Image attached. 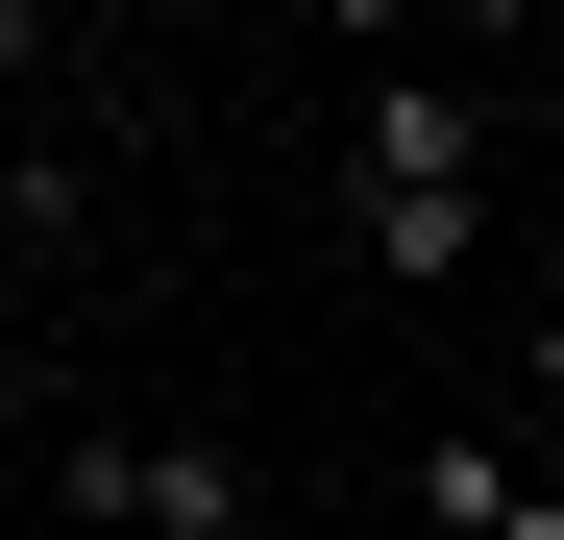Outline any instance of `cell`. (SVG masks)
<instances>
[{
  "label": "cell",
  "mask_w": 564,
  "mask_h": 540,
  "mask_svg": "<svg viewBox=\"0 0 564 540\" xmlns=\"http://www.w3.org/2000/svg\"><path fill=\"white\" fill-rule=\"evenodd\" d=\"M0 540H25V516H0Z\"/></svg>",
  "instance_id": "8"
},
{
  "label": "cell",
  "mask_w": 564,
  "mask_h": 540,
  "mask_svg": "<svg viewBox=\"0 0 564 540\" xmlns=\"http://www.w3.org/2000/svg\"><path fill=\"white\" fill-rule=\"evenodd\" d=\"M393 516H417V540H564V492H540L516 418H442L417 467H393Z\"/></svg>",
  "instance_id": "3"
},
{
  "label": "cell",
  "mask_w": 564,
  "mask_h": 540,
  "mask_svg": "<svg viewBox=\"0 0 564 540\" xmlns=\"http://www.w3.org/2000/svg\"><path fill=\"white\" fill-rule=\"evenodd\" d=\"M540 148H564V123H540Z\"/></svg>",
  "instance_id": "9"
},
{
  "label": "cell",
  "mask_w": 564,
  "mask_h": 540,
  "mask_svg": "<svg viewBox=\"0 0 564 540\" xmlns=\"http://www.w3.org/2000/svg\"><path fill=\"white\" fill-rule=\"evenodd\" d=\"M50 540H123V516H50Z\"/></svg>",
  "instance_id": "6"
},
{
  "label": "cell",
  "mask_w": 564,
  "mask_h": 540,
  "mask_svg": "<svg viewBox=\"0 0 564 540\" xmlns=\"http://www.w3.org/2000/svg\"><path fill=\"white\" fill-rule=\"evenodd\" d=\"M270 540H319V516H270Z\"/></svg>",
  "instance_id": "7"
},
{
  "label": "cell",
  "mask_w": 564,
  "mask_h": 540,
  "mask_svg": "<svg viewBox=\"0 0 564 540\" xmlns=\"http://www.w3.org/2000/svg\"><path fill=\"white\" fill-rule=\"evenodd\" d=\"M344 246L393 270V295H466V270H491V99H466V74H368V123H344Z\"/></svg>",
  "instance_id": "1"
},
{
  "label": "cell",
  "mask_w": 564,
  "mask_h": 540,
  "mask_svg": "<svg viewBox=\"0 0 564 540\" xmlns=\"http://www.w3.org/2000/svg\"><path fill=\"white\" fill-rule=\"evenodd\" d=\"M50 50H74V25H50V0H0V99H25V74H50Z\"/></svg>",
  "instance_id": "4"
},
{
  "label": "cell",
  "mask_w": 564,
  "mask_h": 540,
  "mask_svg": "<svg viewBox=\"0 0 564 540\" xmlns=\"http://www.w3.org/2000/svg\"><path fill=\"white\" fill-rule=\"evenodd\" d=\"M50 516H123V540H270V467L197 442V418H148V442H74Z\"/></svg>",
  "instance_id": "2"
},
{
  "label": "cell",
  "mask_w": 564,
  "mask_h": 540,
  "mask_svg": "<svg viewBox=\"0 0 564 540\" xmlns=\"http://www.w3.org/2000/svg\"><path fill=\"white\" fill-rule=\"evenodd\" d=\"M50 197H74V172H50V148H0V222H50Z\"/></svg>",
  "instance_id": "5"
}]
</instances>
